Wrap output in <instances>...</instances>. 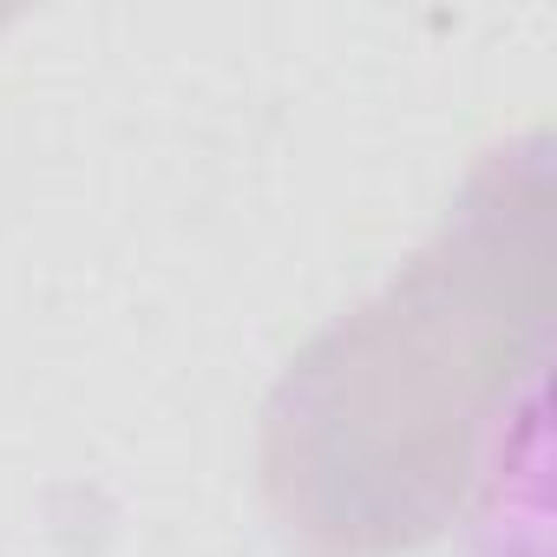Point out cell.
Wrapping results in <instances>:
<instances>
[{"label":"cell","mask_w":557,"mask_h":557,"mask_svg":"<svg viewBox=\"0 0 557 557\" xmlns=\"http://www.w3.org/2000/svg\"><path fill=\"white\" fill-rule=\"evenodd\" d=\"M550 342V138L492 145L433 243L275 374L256 485L296 557L440 544L511 426L537 413Z\"/></svg>","instance_id":"cell-1"}]
</instances>
